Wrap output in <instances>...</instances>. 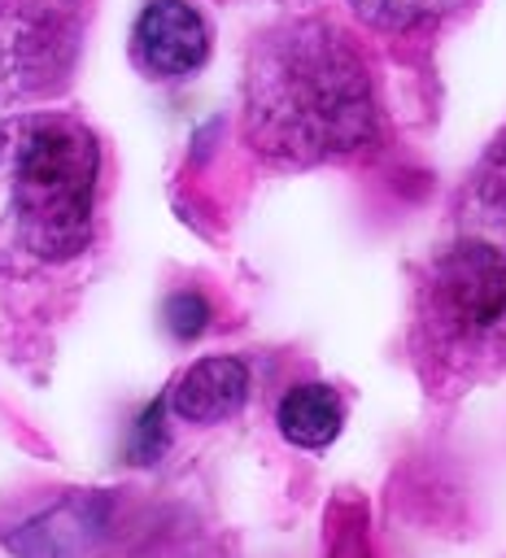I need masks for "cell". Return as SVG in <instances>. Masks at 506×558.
I'll use <instances>...</instances> for the list:
<instances>
[{
  "label": "cell",
  "mask_w": 506,
  "mask_h": 558,
  "mask_svg": "<svg viewBox=\"0 0 506 558\" xmlns=\"http://www.w3.org/2000/svg\"><path fill=\"white\" fill-rule=\"evenodd\" d=\"M375 87L349 35L323 17L270 26L244 61V140L275 166H318L366 148Z\"/></svg>",
  "instance_id": "obj_1"
},
{
  "label": "cell",
  "mask_w": 506,
  "mask_h": 558,
  "mask_svg": "<svg viewBox=\"0 0 506 558\" xmlns=\"http://www.w3.org/2000/svg\"><path fill=\"white\" fill-rule=\"evenodd\" d=\"M100 144L70 113L0 118V270L35 275L92 240Z\"/></svg>",
  "instance_id": "obj_2"
},
{
  "label": "cell",
  "mask_w": 506,
  "mask_h": 558,
  "mask_svg": "<svg viewBox=\"0 0 506 558\" xmlns=\"http://www.w3.org/2000/svg\"><path fill=\"white\" fill-rule=\"evenodd\" d=\"M410 349L427 392H467L506 366V257L493 244L458 240L427 262Z\"/></svg>",
  "instance_id": "obj_3"
},
{
  "label": "cell",
  "mask_w": 506,
  "mask_h": 558,
  "mask_svg": "<svg viewBox=\"0 0 506 558\" xmlns=\"http://www.w3.org/2000/svg\"><path fill=\"white\" fill-rule=\"evenodd\" d=\"M74 57V35L52 4L4 0L0 4V105L48 92L61 83Z\"/></svg>",
  "instance_id": "obj_4"
},
{
  "label": "cell",
  "mask_w": 506,
  "mask_h": 558,
  "mask_svg": "<svg viewBox=\"0 0 506 558\" xmlns=\"http://www.w3.org/2000/svg\"><path fill=\"white\" fill-rule=\"evenodd\" d=\"M135 61L153 78H183L205 65L209 31L201 13L183 0H148L135 22Z\"/></svg>",
  "instance_id": "obj_5"
},
{
  "label": "cell",
  "mask_w": 506,
  "mask_h": 558,
  "mask_svg": "<svg viewBox=\"0 0 506 558\" xmlns=\"http://www.w3.org/2000/svg\"><path fill=\"white\" fill-rule=\"evenodd\" d=\"M249 397V371L240 357H201L170 388L166 405L188 423H222Z\"/></svg>",
  "instance_id": "obj_6"
},
{
  "label": "cell",
  "mask_w": 506,
  "mask_h": 558,
  "mask_svg": "<svg viewBox=\"0 0 506 558\" xmlns=\"http://www.w3.org/2000/svg\"><path fill=\"white\" fill-rule=\"evenodd\" d=\"M275 423H279L284 440H292L301 449H323V445H332L340 436L345 401L327 384H297V388H288L279 397Z\"/></svg>",
  "instance_id": "obj_7"
},
{
  "label": "cell",
  "mask_w": 506,
  "mask_h": 558,
  "mask_svg": "<svg viewBox=\"0 0 506 558\" xmlns=\"http://www.w3.org/2000/svg\"><path fill=\"white\" fill-rule=\"evenodd\" d=\"M467 218L489 235H506V131L489 144L467 183Z\"/></svg>",
  "instance_id": "obj_8"
},
{
  "label": "cell",
  "mask_w": 506,
  "mask_h": 558,
  "mask_svg": "<svg viewBox=\"0 0 506 558\" xmlns=\"http://www.w3.org/2000/svg\"><path fill=\"white\" fill-rule=\"evenodd\" d=\"M462 4L467 0H349V9L380 31H419L458 13Z\"/></svg>",
  "instance_id": "obj_9"
},
{
  "label": "cell",
  "mask_w": 506,
  "mask_h": 558,
  "mask_svg": "<svg viewBox=\"0 0 506 558\" xmlns=\"http://www.w3.org/2000/svg\"><path fill=\"white\" fill-rule=\"evenodd\" d=\"M161 314H166L170 336L196 340L205 331V323H209V301L201 292H174V296H166V310Z\"/></svg>",
  "instance_id": "obj_10"
},
{
  "label": "cell",
  "mask_w": 506,
  "mask_h": 558,
  "mask_svg": "<svg viewBox=\"0 0 506 558\" xmlns=\"http://www.w3.org/2000/svg\"><path fill=\"white\" fill-rule=\"evenodd\" d=\"M161 414H166V401H153V405L135 418L131 445H126L131 462H157V458L166 453V423H161Z\"/></svg>",
  "instance_id": "obj_11"
}]
</instances>
